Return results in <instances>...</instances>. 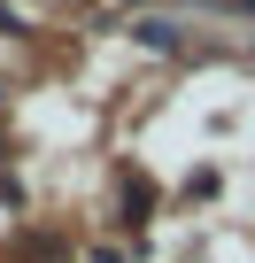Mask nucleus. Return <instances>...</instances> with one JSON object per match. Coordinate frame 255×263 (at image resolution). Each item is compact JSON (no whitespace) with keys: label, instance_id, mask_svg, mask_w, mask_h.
Returning a JSON list of instances; mask_svg holds the SVG:
<instances>
[{"label":"nucleus","instance_id":"f03ea898","mask_svg":"<svg viewBox=\"0 0 255 263\" xmlns=\"http://www.w3.org/2000/svg\"><path fill=\"white\" fill-rule=\"evenodd\" d=\"M132 39H140V47H155V54H178V47H186V24H170V16H140V24H132Z\"/></svg>","mask_w":255,"mask_h":263},{"label":"nucleus","instance_id":"f257e3e1","mask_svg":"<svg viewBox=\"0 0 255 263\" xmlns=\"http://www.w3.org/2000/svg\"><path fill=\"white\" fill-rule=\"evenodd\" d=\"M155 217V178L124 171V194H116V224H147Z\"/></svg>","mask_w":255,"mask_h":263}]
</instances>
